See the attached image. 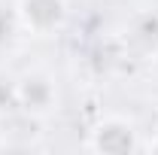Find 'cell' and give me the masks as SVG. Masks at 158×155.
Here are the masks:
<instances>
[{
  "label": "cell",
  "mask_w": 158,
  "mask_h": 155,
  "mask_svg": "<svg viewBox=\"0 0 158 155\" xmlns=\"http://www.w3.org/2000/svg\"><path fill=\"white\" fill-rule=\"evenodd\" d=\"M12 91H15V113H21L24 119L49 122L61 113V103H64L61 79L43 64L19 70L12 76Z\"/></svg>",
  "instance_id": "1"
},
{
  "label": "cell",
  "mask_w": 158,
  "mask_h": 155,
  "mask_svg": "<svg viewBox=\"0 0 158 155\" xmlns=\"http://www.w3.org/2000/svg\"><path fill=\"white\" fill-rule=\"evenodd\" d=\"M12 3L21 34L31 40H55L73 21L70 0H12Z\"/></svg>",
  "instance_id": "2"
},
{
  "label": "cell",
  "mask_w": 158,
  "mask_h": 155,
  "mask_svg": "<svg viewBox=\"0 0 158 155\" xmlns=\"http://www.w3.org/2000/svg\"><path fill=\"white\" fill-rule=\"evenodd\" d=\"M85 149L103 155H125L143 149V131L125 113H103L91 122L85 134Z\"/></svg>",
  "instance_id": "3"
},
{
  "label": "cell",
  "mask_w": 158,
  "mask_h": 155,
  "mask_svg": "<svg viewBox=\"0 0 158 155\" xmlns=\"http://www.w3.org/2000/svg\"><path fill=\"white\" fill-rule=\"evenodd\" d=\"M125 43L140 55H158V12H134L125 24Z\"/></svg>",
  "instance_id": "4"
},
{
  "label": "cell",
  "mask_w": 158,
  "mask_h": 155,
  "mask_svg": "<svg viewBox=\"0 0 158 155\" xmlns=\"http://www.w3.org/2000/svg\"><path fill=\"white\" fill-rule=\"evenodd\" d=\"M21 37H24V34H21V27H19L15 3H12V0H0V61H6L19 49Z\"/></svg>",
  "instance_id": "5"
},
{
  "label": "cell",
  "mask_w": 158,
  "mask_h": 155,
  "mask_svg": "<svg viewBox=\"0 0 158 155\" xmlns=\"http://www.w3.org/2000/svg\"><path fill=\"white\" fill-rule=\"evenodd\" d=\"M15 113V91H12V76H0V116Z\"/></svg>",
  "instance_id": "6"
},
{
  "label": "cell",
  "mask_w": 158,
  "mask_h": 155,
  "mask_svg": "<svg viewBox=\"0 0 158 155\" xmlns=\"http://www.w3.org/2000/svg\"><path fill=\"white\" fill-rule=\"evenodd\" d=\"M140 152H158V134L149 137V140H143V149Z\"/></svg>",
  "instance_id": "7"
}]
</instances>
